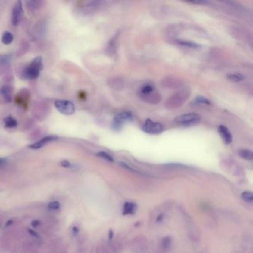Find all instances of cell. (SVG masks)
Returning a JSON list of instances; mask_svg holds the SVG:
<instances>
[{
  "label": "cell",
  "instance_id": "1",
  "mask_svg": "<svg viewBox=\"0 0 253 253\" xmlns=\"http://www.w3.org/2000/svg\"><path fill=\"white\" fill-rule=\"evenodd\" d=\"M140 97L145 102L150 103H158L161 100L159 94L156 92L155 87L150 84L143 86L140 89Z\"/></svg>",
  "mask_w": 253,
  "mask_h": 253
},
{
  "label": "cell",
  "instance_id": "2",
  "mask_svg": "<svg viewBox=\"0 0 253 253\" xmlns=\"http://www.w3.org/2000/svg\"><path fill=\"white\" fill-rule=\"evenodd\" d=\"M42 67V61L40 57H36L33 62L30 64L29 66L27 67L24 71V76L27 79L33 80L39 77V73Z\"/></svg>",
  "mask_w": 253,
  "mask_h": 253
},
{
  "label": "cell",
  "instance_id": "3",
  "mask_svg": "<svg viewBox=\"0 0 253 253\" xmlns=\"http://www.w3.org/2000/svg\"><path fill=\"white\" fill-rule=\"evenodd\" d=\"M201 120V117L198 114L193 113H186L177 117L174 120L177 124L180 126H192L198 123Z\"/></svg>",
  "mask_w": 253,
  "mask_h": 253
},
{
  "label": "cell",
  "instance_id": "4",
  "mask_svg": "<svg viewBox=\"0 0 253 253\" xmlns=\"http://www.w3.org/2000/svg\"><path fill=\"white\" fill-rule=\"evenodd\" d=\"M142 129L144 132L148 134H157L163 132V127L161 123L151 120V119H147L142 125Z\"/></svg>",
  "mask_w": 253,
  "mask_h": 253
},
{
  "label": "cell",
  "instance_id": "5",
  "mask_svg": "<svg viewBox=\"0 0 253 253\" xmlns=\"http://www.w3.org/2000/svg\"><path fill=\"white\" fill-rule=\"evenodd\" d=\"M54 105L56 108L63 114L70 115L75 111L74 104L69 100H56Z\"/></svg>",
  "mask_w": 253,
  "mask_h": 253
},
{
  "label": "cell",
  "instance_id": "6",
  "mask_svg": "<svg viewBox=\"0 0 253 253\" xmlns=\"http://www.w3.org/2000/svg\"><path fill=\"white\" fill-rule=\"evenodd\" d=\"M187 97H189V94L185 91H181L177 94H175L172 97L169 98L167 102V107L169 108H178L182 105Z\"/></svg>",
  "mask_w": 253,
  "mask_h": 253
},
{
  "label": "cell",
  "instance_id": "7",
  "mask_svg": "<svg viewBox=\"0 0 253 253\" xmlns=\"http://www.w3.org/2000/svg\"><path fill=\"white\" fill-rule=\"evenodd\" d=\"M133 120V115L131 112L123 111L115 115L114 117V126L116 129L120 127L122 125L127 122L132 121Z\"/></svg>",
  "mask_w": 253,
  "mask_h": 253
},
{
  "label": "cell",
  "instance_id": "8",
  "mask_svg": "<svg viewBox=\"0 0 253 253\" xmlns=\"http://www.w3.org/2000/svg\"><path fill=\"white\" fill-rule=\"evenodd\" d=\"M147 244V240L144 236H137L134 238V239L131 241L130 246L131 249H132L134 252H140L145 250V247H146Z\"/></svg>",
  "mask_w": 253,
  "mask_h": 253
},
{
  "label": "cell",
  "instance_id": "9",
  "mask_svg": "<svg viewBox=\"0 0 253 253\" xmlns=\"http://www.w3.org/2000/svg\"><path fill=\"white\" fill-rule=\"evenodd\" d=\"M23 16V9H22V2L18 1L14 5L12 11V24L17 25L20 22Z\"/></svg>",
  "mask_w": 253,
  "mask_h": 253
},
{
  "label": "cell",
  "instance_id": "10",
  "mask_svg": "<svg viewBox=\"0 0 253 253\" xmlns=\"http://www.w3.org/2000/svg\"><path fill=\"white\" fill-rule=\"evenodd\" d=\"M57 136H46V137L41 139V140H39L38 142H34V143L32 144V145H30L29 148H32V149H39V148L43 147L44 145H45L46 144L48 143V142L54 141V140H57Z\"/></svg>",
  "mask_w": 253,
  "mask_h": 253
},
{
  "label": "cell",
  "instance_id": "11",
  "mask_svg": "<svg viewBox=\"0 0 253 253\" xmlns=\"http://www.w3.org/2000/svg\"><path fill=\"white\" fill-rule=\"evenodd\" d=\"M218 132L220 137L223 139L226 144H230L233 141V135L228 129L224 126H220L218 127Z\"/></svg>",
  "mask_w": 253,
  "mask_h": 253
},
{
  "label": "cell",
  "instance_id": "12",
  "mask_svg": "<svg viewBox=\"0 0 253 253\" xmlns=\"http://www.w3.org/2000/svg\"><path fill=\"white\" fill-rule=\"evenodd\" d=\"M238 155L241 158L248 161H252L253 159V153L250 150L248 149H241L238 151Z\"/></svg>",
  "mask_w": 253,
  "mask_h": 253
},
{
  "label": "cell",
  "instance_id": "13",
  "mask_svg": "<svg viewBox=\"0 0 253 253\" xmlns=\"http://www.w3.org/2000/svg\"><path fill=\"white\" fill-rule=\"evenodd\" d=\"M14 40V36L9 31H5L2 35V42L5 45H9Z\"/></svg>",
  "mask_w": 253,
  "mask_h": 253
},
{
  "label": "cell",
  "instance_id": "14",
  "mask_svg": "<svg viewBox=\"0 0 253 253\" xmlns=\"http://www.w3.org/2000/svg\"><path fill=\"white\" fill-rule=\"evenodd\" d=\"M228 79L230 80L238 83V82H241L244 80V77L241 73H232V74L228 75Z\"/></svg>",
  "mask_w": 253,
  "mask_h": 253
},
{
  "label": "cell",
  "instance_id": "15",
  "mask_svg": "<svg viewBox=\"0 0 253 253\" xmlns=\"http://www.w3.org/2000/svg\"><path fill=\"white\" fill-rule=\"evenodd\" d=\"M181 46H185V47L188 48H195L198 47V45L196 44L194 42L191 41H186V40H177V42Z\"/></svg>",
  "mask_w": 253,
  "mask_h": 253
},
{
  "label": "cell",
  "instance_id": "16",
  "mask_svg": "<svg viewBox=\"0 0 253 253\" xmlns=\"http://www.w3.org/2000/svg\"><path fill=\"white\" fill-rule=\"evenodd\" d=\"M5 124L8 128H14L17 126V122L14 118L8 117L5 119Z\"/></svg>",
  "mask_w": 253,
  "mask_h": 253
},
{
  "label": "cell",
  "instance_id": "17",
  "mask_svg": "<svg viewBox=\"0 0 253 253\" xmlns=\"http://www.w3.org/2000/svg\"><path fill=\"white\" fill-rule=\"evenodd\" d=\"M172 239L171 237H169V236L165 237L162 241V246L163 247V249H169V248L171 247V246H172Z\"/></svg>",
  "mask_w": 253,
  "mask_h": 253
},
{
  "label": "cell",
  "instance_id": "18",
  "mask_svg": "<svg viewBox=\"0 0 253 253\" xmlns=\"http://www.w3.org/2000/svg\"><path fill=\"white\" fill-rule=\"evenodd\" d=\"M241 198L247 203H252L253 201V195L251 192H243L241 195Z\"/></svg>",
  "mask_w": 253,
  "mask_h": 253
},
{
  "label": "cell",
  "instance_id": "19",
  "mask_svg": "<svg viewBox=\"0 0 253 253\" xmlns=\"http://www.w3.org/2000/svg\"><path fill=\"white\" fill-rule=\"evenodd\" d=\"M97 156L100 157V158H102V159H105V161H109V162H113L114 160L112 158V157L110 155H108V153L105 151H100L99 153H97Z\"/></svg>",
  "mask_w": 253,
  "mask_h": 253
},
{
  "label": "cell",
  "instance_id": "20",
  "mask_svg": "<svg viewBox=\"0 0 253 253\" xmlns=\"http://www.w3.org/2000/svg\"><path fill=\"white\" fill-rule=\"evenodd\" d=\"M134 207L135 205L132 203H126L124 206V212L126 213H132L134 210Z\"/></svg>",
  "mask_w": 253,
  "mask_h": 253
},
{
  "label": "cell",
  "instance_id": "21",
  "mask_svg": "<svg viewBox=\"0 0 253 253\" xmlns=\"http://www.w3.org/2000/svg\"><path fill=\"white\" fill-rule=\"evenodd\" d=\"M195 102L197 104H206V105H209L210 104V101L203 97H198L196 100H195Z\"/></svg>",
  "mask_w": 253,
  "mask_h": 253
},
{
  "label": "cell",
  "instance_id": "22",
  "mask_svg": "<svg viewBox=\"0 0 253 253\" xmlns=\"http://www.w3.org/2000/svg\"><path fill=\"white\" fill-rule=\"evenodd\" d=\"M60 203L57 202V201H54V202H51L49 203L48 209H51V210H57V209L60 208Z\"/></svg>",
  "mask_w": 253,
  "mask_h": 253
},
{
  "label": "cell",
  "instance_id": "23",
  "mask_svg": "<svg viewBox=\"0 0 253 253\" xmlns=\"http://www.w3.org/2000/svg\"><path fill=\"white\" fill-rule=\"evenodd\" d=\"M61 166L64 168H69L71 166V163L68 162V161H63L61 163Z\"/></svg>",
  "mask_w": 253,
  "mask_h": 253
},
{
  "label": "cell",
  "instance_id": "24",
  "mask_svg": "<svg viewBox=\"0 0 253 253\" xmlns=\"http://www.w3.org/2000/svg\"><path fill=\"white\" fill-rule=\"evenodd\" d=\"M98 253H109V252H108V250L107 249L106 247L102 246V247H100V250H99Z\"/></svg>",
  "mask_w": 253,
  "mask_h": 253
},
{
  "label": "cell",
  "instance_id": "25",
  "mask_svg": "<svg viewBox=\"0 0 253 253\" xmlns=\"http://www.w3.org/2000/svg\"><path fill=\"white\" fill-rule=\"evenodd\" d=\"M39 224H40V222H39V220H33V221L31 223L32 226H33V228H36Z\"/></svg>",
  "mask_w": 253,
  "mask_h": 253
},
{
  "label": "cell",
  "instance_id": "26",
  "mask_svg": "<svg viewBox=\"0 0 253 253\" xmlns=\"http://www.w3.org/2000/svg\"><path fill=\"white\" fill-rule=\"evenodd\" d=\"M28 232H29V233L31 235H33V237H36V238H39V235H38V234L36 233V232H34L33 230H28Z\"/></svg>",
  "mask_w": 253,
  "mask_h": 253
},
{
  "label": "cell",
  "instance_id": "27",
  "mask_svg": "<svg viewBox=\"0 0 253 253\" xmlns=\"http://www.w3.org/2000/svg\"><path fill=\"white\" fill-rule=\"evenodd\" d=\"M6 163V160L3 159V158H0V166H2V165L5 164Z\"/></svg>",
  "mask_w": 253,
  "mask_h": 253
},
{
  "label": "cell",
  "instance_id": "28",
  "mask_svg": "<svg viewBox=\"0 0 253 253\" xmlns=\"http://www.w3.org/2000/svg\"><path fill=\"white\" fill-rule=\"evenodd\" d=\"M163 214H161V215H159V219H158V220H158V221H160V220H161V219L163 218Z\"/></svg>",
  "mask_w": 253,
  "mask_h": 253
}]
</instances>
